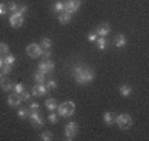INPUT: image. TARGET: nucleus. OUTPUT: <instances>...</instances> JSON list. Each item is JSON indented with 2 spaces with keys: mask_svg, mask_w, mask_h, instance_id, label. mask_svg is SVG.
I'll return each instance as SVG.
<instances>
[{
  "mask_svg": "<svg viewBox=\"0 0 149 141\" xmlns=\"http://www.w3.org/2000/svg\"><path fill=\"white\" fill-rule=\"evenodd\" d=\"M71 73H73V76H74V81L79 85H86V83H90L94 81L95 78V74H94V70L87 66H82V65H78V66H74L71 69Z\"/></svg>",
  "mask_w": 149,
  "mask_h": 141,
  "instance_id": "obj_1",
  "label": "nucleus"
},
{
  "mask_svg": "<svg viewBox=\"0 0 149 141\" xmlns=\"http://www.w3.org/2000/svg\"><path fill=\"white\" fill-rule=\"evenodd\" d=\"M57 110H58V116L70 117V116H73L74 111H75V103L71 102V100L63 102L62 104H59L58 107H57Z\"/></svg>",
  "mask_w": 149,
  "mask_h": 141,
  "instance_id": "obj_2",
  "label": "nucleus"
},
{
  "mask_svg": "<svg viewBox=\"0 0 149 141\" xmlns=\"http://www.w3.org/2000/svg\"><path fill=\"white\" fill-rule=\"evenodd\" d=\"M116 124L119 125V128L121 131H128L132 127L133 122L130 113H121V115H118V117H116Z\"/></svg>",
  "mask_w": 149,
  "mask_h": 141,
  "instance_id": "obj_3",
  "label": "nucleus"
},
{
  "mask_svg": "<svg viewBox=\"0 0 149 141\" xmlns=\"http://www.w3.org/2000/svg\"><path fill=\"white\" fill-rule=\"evenodd\" d=\"M54 67H56V63L53 61H50V59H42V62L38 65V71L48 75V74H50L54 70Z\"/></svg>",
  "mask_w": 149,
  "mask_h": 141,
  "instance_id": "obj_4",
  "label": "nucleus"
},
{
  "mask_svg": "<svg viewBox=\"0 0 149 141\" xmlns=\"http://www.w3.org/2000/svg\"><path fill=\"white\" fill-rule=\"evenodd\" d=\"M24 24V15H20L19 12H13L9 17V25L12 28H20Z\"/></svg>",
  "mask_w": 149,
  "mask_h": 141,
  "instance_id": "obj_5",
  "label": "nucleus"
},
{
  "mask_svg": "<svg viewBox=\"0 0 149 141\" xmlns=\"http://www.w3.org/2000/svg\"><path fill=\"white\" fill-rule=\"evenodd\" d=\"M77 133H78V125H77V123H74V122L68 123L65 127L66 138H68V140H73V138L77 136Z\"/></svg>",
  "mask_w": 149,
  "mask_h": 141,
  "instance_id": "obj_6",
  "label": "nucleus"
},
{
  "mask_svg": "<svg viewBox=\"0 0 149 141\" xmlns=\"http://www.w3.org/2000/svg\"><path fill=\"white\" fill-rule=\"evenodd\" d=\"M28 119L34 128H40L44 125V120H42V117H41L38 111H31V115H29Z\"/></svg>",
  "mask_w": 149,
  "mask_h": 141,
  "instance_id": "obj_7",
  "label": "nucleus"
},
{
  "mask_svg": "<svg viewBox=\"0 0 149 141\" xmlns=\"http://www.w3.org/2000/svg\"><path fill=\"white\" fill-rule=\"evenodd\" d=\"M41 53H42V49L37 44H29L26 46V54L31 58H38V57H41Z\"/></svg>",
  "mask_w": 149,
  "mask_h": 141,
  "instance_id": "obj_8",
  "label": "nucleus"
},
{
  "mask_svg": "<svg viewBox=\"0 0 149 141\" xmlns=\"http://www.w3.org/2000/svg\"><path fill=\"white\" fill-rule=\"evenodd\" d=\"M81 7V0H68L65 3V12L68 13H75Z\"/></svg>",
  "mask_w": 149,
  "mask_h": 141,
  "instance_id": "obj_9",
  "label": "nucleus"
},
{
  "mask_svg": "<svg viewBox=\"0 0 149 141\" xmlns=\"http://www.w3.org/2000/svg\"><path fill=\"white\" fill-rule=\"evenodd\" d=\"M32 92H33V96H36V98H40V96L45 95V94L48 92V88H46V86L44 85V83H37L36 86H33V88H32Z\"/></svg>",
  "mask_w": 149,
  "mask_h": 141,
  "instance_id": "obj_10",
  "label": "nucleus"
},
{
  "mask_svg": "<svg viewBox=\"0 0 149 141\" xmlns=\"http://www.w3.org/2000/svg\"><path fill=\"white\" fill-rule=\"evenodd\" d=\"M7 102H8V106L12 108H17L20 106V103H21V98H20L19 94L13 92L11 94V95H8V99H7Z\"/></svg>",
  "mask_w": 149,
  "mask_h": 141,
  "instance_id": "obj_11",
  "label": "nucleus"
},
{
  "mask_svg": "<svg viewBox=\"0 0 149 141\" xmlns=\"http://www.w3.org/2000/svg\"><path fill=\"white\" fill-rule=\"evenodd\" d=\"M110 32H111V26L108 25L107 23H102V24H99L98 25L95 33L98 34V36H100V37H104V36H107Z\"/></svg>",
  "mask_w": 149,
  "mask_h": 141,
  "instance_id": "obj_12",
  "label": "nucleus"
},
{
  "mask_svg": "<svg viewBox=\"0 0 149 141\" xmlns=\"http://www.w3.org/2000/svg\"><path fill=\"white\" fill-rule=\"evenodd\" d=\"M116 117H118V115H116L115 112H106L103 115V120H104V123H106L107 125L116 124Z\"/></svg>",
  "mask_w": 149,
  "mask_h": 141,
  "instance_id": "obj_13",
  "label": "nucleus"
},
{
  "mask_svg": "<svg viewBox=\"0 0 149 141\" xmlns=\"http://www.w3.org/2000/svg\"><path fill=\"white\" fill-rule=\"evenodd\" d=\"M0 86H1V88H3L4 91H11L12 88H13L12 81L9 78H6V76H3V78L0 79Z\"/></svg>",
  "mask_w": 149,
  "mask_h": 141,
  "instance_id": "obj_14",
  "label": "nucleus"
},
{
  "mask_svg": "<svg viewBox=\"0 0 149 141\" xmlns=\"http://www.w3.org/2000/svg\"><path fill=\"white\" fill-rule=\"evenodd\" d=\"M58 21L62 24V25H66V24H69L71 21V13H68V12H61V13L58 15Z\"/></svg>",
  "mask_w": 149,
  "mask_h": 141,
  "instance_id": "obj_15",
  "label": "nucleus"
},
{
  "mask_svg": "<svg viewBox=\"0 0 149 141\" xmlns=\"http://www.w3.org/2000/svg\"><path fill=\"white\" fill-rule=\"evenodd\" d=\"M45 107L48 108L49 111H56L57 107H58V103H57V100L54 98H49V99H46Z\"/></svg>",
  "mask_w": 149,
  "mask_h": 141,
  "instance_id": "obj_16",
  "label": "nucleus"
},
{
  "mask_svg": "<svg viewBox=\"0 0 149 141\" xmlns=\"http://www.w3.org/2000/svg\"><path fill=\"white\" fill-rule=\"evenodd\" d=\"M127 44V38L124 34H119V36L115 37V46L116 48H123Z\"/></svg>",
  "mask_w": 149,
  "mask_h": 141,
  "instance_id": "obj_17",
  "label": "nucleus"
},
{
  "mask_svg": "<svg viewBox=\"0 0 149 141\" xmlns=\"http://www.w3.org/2000/svg\"><path fill=\"white\" fill-rule=\"evenodd\" d=\"M119 91H120V95L123 96V98H128V96H130L131 94H132V88H131L128 85H123V86H120Z\"/></svg>",
  "mask_w": 149,
  "mask_h": 141,
  "instance_id": "obj_18",
  "label": "nucleus"
},
{
  "mask_svg": "<svg viewBox=\"0 0 149 141\" xmlns=\"http://www.w3.org/2000/svg\"><path fill=\"white\" fill-rule=\"evenodd\" d=\"M29 115H31V110H29V108H20V110L17 111V116H19L20 119H23V120L28 119Z\"/></svg>",
  "mask_w": 149,
  "mask_h": 141,
  "instance_id": "obj_19",
  "label": "nucleus"
},
{
  "mask_svg": "<svg viewBox=\"0 0 149 141\" xmlns=\"http://www.w3.org/2000/svg\"><path fill=\"white\" fill-rule=\"evenodd\" d=\"M46 78H45V74L41 73V71H37L34 74V82L36 83H45Z\"/></svg>",
  "mask_w": 149,
  "mask_h": 141,
  "instance_id": "obj_20",
  "label": "nucleus"
},
{
  "mask_svg": "<svg viewBox=\"0 0 149 141\" xmlns=\"http://www.w3.org/2000/svg\"><path fill=\"white\" fill-rule=\"evenodd\" d=\"M50 48H52V40L50 38H42V41H41L42 50H50Z\"/></svg>",
  "mask_w": 149,
  "mask_h": 141,
  "instance_id": "obj_21",
  "label": "nucleus"
},
{
  "mask_svg": "<svg viewBox=\"0 0 149 141\" xmlns=\"http://www.w3.org/2000/svg\"><path fill=\"white\" fill-rule=\"evenodd\" d=\"M96 46H98L100 50H104V49L107 48V41H106V38H104V37L96 38Z\"/></svg>",
  "mask_w": 149,
  "mask_h": 141,
  "instance_id": "obj_22",
  "label": "nucleus"
},
{
  "mask_svg": "<svg viewBox=\"0 0 149 141\" xmlns=\"http://www.w3.org/2000/svg\"><path fill=\"white\" fill-rule=\"evenodd\" d=\"M53 11L56 13H61V12L65 11V3H62V1H57L56 4L53 6Z\"/></svg>",
  "mask_w": 149,
  "mask_h": 141,
  "instance_id": "obj_23",
  "label": "nucleus"
},
{
  "mask_svg": "<svg viewBox=\"0 0 149 141\" xmlns=\"http://www.w3.org/2000/svg\"><path fill=\"white\" fill-rule=\"evenodd\" d=\"M4 63H8V65H15V62H16V57L12 56V54H7L6 57H4Z\"/></svg>",
  "mask_w": 149,
  "mask_h": 141,
  "instance_id": "obj_24",
  "label": "nucleus"
},
{
  "mask_svg": "<svg viewBox=\"0 0 149 141\" xmlns=\"http://www.w3.org/2000/svg\"><path fill=\"white\" fill-rule=\"evenodd\" d=\"M40 138H41L42 141H50L52 138H53V133H52L50 131L42 132V133H41V136H40Z\"/></svg>",
  "mask_w": 149,
  "mask_h": 141,
  "instance_id": "obj_25",
  "label": "nucleus"
},
{
  "mask_svg": "<svg viewBox=\"0 0 149 141\" xmlns=\"http://www.w3.org/2000/svg\"><path fill=\"white\" fill-rule=\"evenodd\" d=\"M9 53V46L6 42H0V56H7Z\"/></svg>",
  "mask_w": 149,
  "mask_h": 141,
  "instance_id": "obj_26",
  "label": "nucleus"
},
{
  "mask_svg": "<svg viewBox=\"0 0 149 141\" xmlns=\"http://www.w3.org/2000/svg\"><path fill=\"white\" fill-rule=\"evenodd\" d=\"M48 120L50 124H57V123H58V113H56V112L50 113V115L48 116Z\"/></svg>",
  "mask_w": 149,
  "mask_h": 141,
  "instance_id": "obj_27",
  "label": "nucleus"
},
{
  "mask_svg": "<svg viewBox=\"0 0 149 141\" xmlns=\"http://www.w3.org/2000/svg\"><path fill=\"white\" fill-rule=\"evenodd\" d=\"M58 87V85H57L56 81H53V79H50V81H48V83H46V88L49 90H56V88Z\"/></svg>",
  "mask_w": 149,
  "mask_h": 141,
  "instance_id": "obj_28",
  "label": "nucleus"
},
{
  "mask_svg": "<svg viewBox=\"0 0 149 141\" xmlns=\"http://www.w3.org/2000/svg\"><path fill=\"white\" fill-rule=\"evenodd\" d=\"M13 90H15V92H16V94H21L24 91L23 83H15V85H13Z\"/></svg>",
  "mask_w": 149,
  "mask_h": 141,
  "instance_id": "obj_29",
  "label": "nucleus"
},
{
  "mask_svg": "<svg viewBox=\"0 0 149 141\" xmlns=\"http://www.w3.org/2000/svg\"><path fill=\"white\" fill-rule=\"evenodd\" d=\"M19 95H20V98H21L23 102H28L29 99H31V94H29L28 91H25V90H24L21 94H19Z\"/></svg>",
  "mask_w": 149,
  "mask_h": 141,
  "instance_id": "obj_30",
  "label": "nucleus"
},
{
  "mask_svg": "<svg viewBox=\"0 0 149 141\" xmlns=\"http://www.w3.org/2000/svg\"><path fill=\"white\" fill-rule=\"evenodd\" d=\"M12 67H13L12 65H8V63H3V66H1V73H3V74H8L9 71L12 70Z\"/></svg>",
  "mask_w": 149,
  "mask_h": 141,
  "instance_id": "obj_31",
  "label": "nucleus"
},
{
  "mask_svg": "<svg viewBox=\"0 0 149 141\" xmlns=\"http://www.w3.org/2000/svg\"><path fill=\"white\" fill-rule=\"evenodd\" d=\"M7 7H8V11H11L12 13H13V12H16L17 11V8H19V7H17V4L16 3H9V4H7Z\"/></svg>",
  "mask_w": 149,
  "mask_h": 141,
  "instance_id": "obj_32",
  "label": "nucleus"
},
{
  "mask_svg": "<svg viewBox=\"0 0 149 141\" xmlns=\"http://www.w3.org/2000/svg\"><path fill=\"white\" fill-rule=\"evenodd\" d=\"M41 57H42V59H50V57H52V51H50V50H42Z\"/></svg>",
  "mask_w": 149,
  "mask_h": 141,
  "instance_id": "obj_33",
  "label": "nucleus"
},
{
  "mask_svg": "<svg viewBox=\"0 0 149 141\" xmlns=\"http://www.w3.org/2000/svg\"><path fill=\"white\" fill-rule=\"evenodd\" d=\"M7 12H8V7H7V4L0 3V15H6Z\"/></svg>",
  "mask_w": 149,
  "mask_h": 141,
  "instance_id": "obj_34",
  "label": "nucleus"
},
{
  "mask_svg": "<svg viewBox=\"0 0 149 141\" xmlns=\"http://www.w3.org/2000/svg\"><path fill=\"white\" fill-rule=\"evenodd\" d=\"M26 11H28V6H21V7H19V8H17L16 12H19L20 15H24Z\"/></svg>",
  "mask_w": 149,
  "mask_h": 141,
  "instance_id": "obj_35",
  "label": "nucleus"
},
{
  "mask_svg": "<svg viewBox=\"0 0 149 141\" xmlns=\"http://www.w3.org/2000/svg\"><path fill=\"white\" fill-rule=\"evenodd\" d=\"M96 36H98V34H96L95 32H93V33H90V34H88V37H87V38H88V41H90V42H95V41H96Z\"/></svg>",
  "mask_w": 149,
  "mask_h": 141,
  "instance_id": "obj_36",
  "label": "nucleus"
},
{
  "mask_svg": "<svg viewBox=\"0 0 149 141\" xmlns=\"http://www.w3.org/2000/svg\"><path fill=\"white\" fill-rule=\"evenodd\" d=\"M29 110L31 111H38V103H36V102L31 103V104H29Z\"/></svg>",
  "mask_w": 149,
  "mask_h": 141,
  "instance_id": "obj_37",
  "label": "nucleus"
},
{
  "mask_svg": "<svg viewBox=\"0 0 149 141\" xmlns=\"http://www.w3.org/2000/svg\"><path fill=\"white\" fill-rule=\"evenodd\" d=\"M3 63H4V59L0 57V69H1V66H3Z\"/></svg>",
  "mask_w": 149,
  "mask_h": 141,
  "instance_id": "obj_38",
  "label": "nucleus"
},
{
  "mask_svg": "<svg viewBox=\"0 0 149 141\" xmlns=\"http://www.w3.org/2000/svg\"><path fill=\"white\" fill-rule=\"evenodd\" d=\"M3 75H4V74H3V73H0V79L3 78Z\"/></svg>",
  "mask_w": 149,
  "mask_h": 141,
  "instance_id": "obj_39",
  "label": "nucleus"
}]
</instances>
